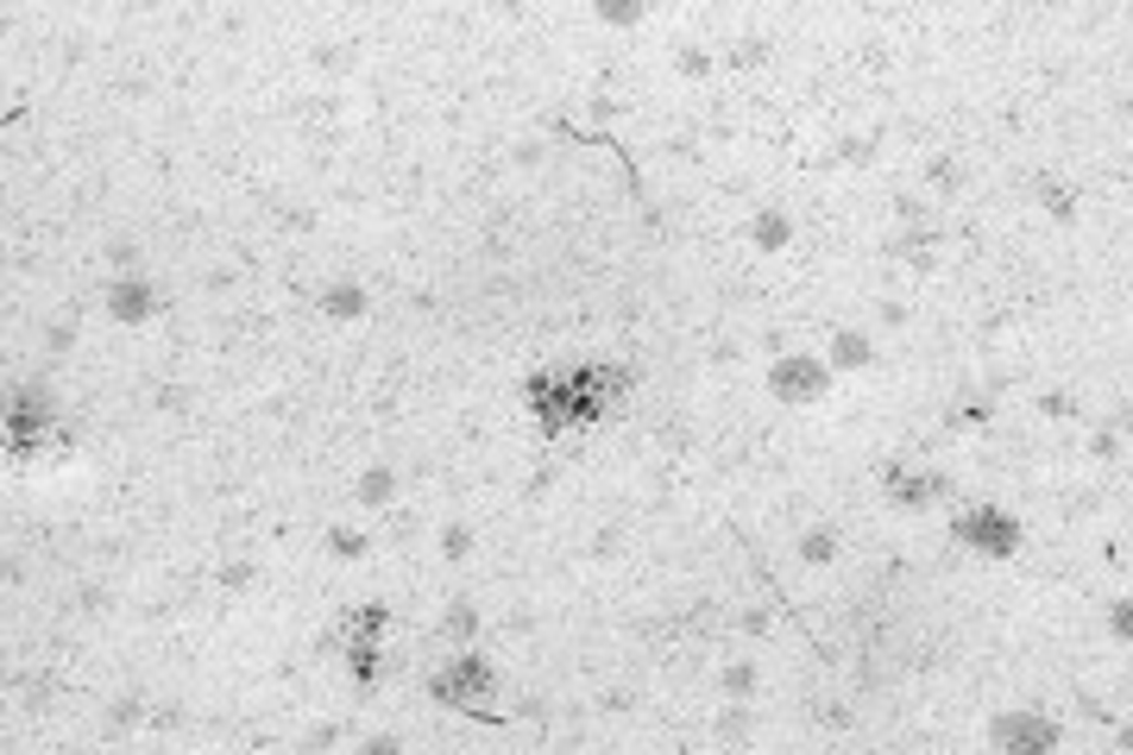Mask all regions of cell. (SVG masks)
Listing matches in <instances>:
<instances>
[{
	"instance_id": "3",
	"label": "cell",
	"mask_w": 1133,
	"mask_h": 755,
	"mask_svg": "<svg viewBox=\"0 0 1133 755\" xmlns=\"http://www.w3.org/2000/svg\"><path fill=\"white\" fill-rule=\"evenodd\" d=\"M819 365H812V359H787V365H775V391L781 397H812V391H819Z\"/></svg>"
},
{
	"instance_id": "6",
	"label": "cell",
	"mask_w": 1133,
	"mask_h": 755,
	"mask_svg": "<svg viewBox=\"0 0 1133 755\" xmlns=\"http://www.w3.org/2000/svg\"><path fill=\"white\" fill-rule=\"evenodd\" d=\"M441 548H448V560H466V554H473V528H448Z\"/></svg>"
},
{
	"instance_id": "4",
	"label": "cell",
	"mask_w": 1133,
	"mask_h": 755,
	"mask_svg": "<svg viewBox=\"0 0 1133 755\" xmlns=\"http://www.w3.org/2000/svg\"><path fill=\"white\" fill-rule=\"evenodd\" d=\"M384 498H391V473L378 466V473L359 478V503H384Z\"/></svg>"
},
{
	"instance_id": "9",
	"label": "cell",
	"mask_w": 1133,
	"mask_h": 755,
	"mask_svg": "<svg viewBox=\"0 0 1133 755\" xmlns=\"http://www.w3.org/2000/svg\"><path fill=\"white\" fill-rule=\"evenodd\" d=\"M359 755H403V750H397V743H391V736H384V743H366V750H359Z\"/></svg>"
},
{
	"instance_id": "5",
	"label": "cell",
	"mask_w": 1133,
	"mask_h": 755,
	"mask_svg": "<svg viewBox=\"0 0 1133 755\" xmlns=\"http://www.w3.org/2000/svg\"><path fill=\"white\" fill-rule=\"evenodd\" d=\"M478 629V617H473V604H453L448 611V636H460V642H466V636H473Z\"/></svg>"
},
{
	"instance_id": "8",
	"label": "cell",
	"mask_w": 1133,
	"mask_h": 755,
	"mask_svg": "<svg viewBox=\"0 0 1133 755\" xmlns=\"http://www.w3.org/2000/svg\"><path fill=\"white\" fill-rule=\"evenodd\" d=\"M327 309L334 315H359V290H327Z\"/></svg>"
},
{
	"instance_id": "7",
	"label": "cell",
	"mask_w": 1133,
	"mask_h": 755,
	"mask_svg": "<svg viewBox=\"0 0 1133 755\" xmlns=\"http://www.w3.org/2000/svg\"><path fill=\"white\" fill-rule=\"evenodd\" d=\"M755 240H762V246L787 240V221H781V214H762V221H755Z\"/></svg>"
},
{
	"instance_id": "2",
	"label": "cell",
	"mask_w": 1133,
	"mask_h": 755,
	"mask_svg": "<svg viewBox=\"0 0 1133 755\" xmlns=\"http://www.w3.org/2000/svg\"><path fill=\"white\" fill-rule=\"evenodd\" d=\"M107 309H114L120 322H146V315H158V297H151V283H139V277H120V283L107 290Z\"/></svg>"
},
{
	"instance_id": "1",
	"label": "cell",
	"mask_w": 1133,
	"mask_h": 755,
	"mask_svg": "<svg viewBox=\"0 0 1133 755\" xmlns=\"http://www.w3.org/2000/svg\"><path fill=\"white\" fill-rule=\"evenodd\" d=\"M428 693L448 705V711H492V699H498V674H492L478 654H453L448 667H435V674H428Z\"/></svg>"
}]
</instances>
